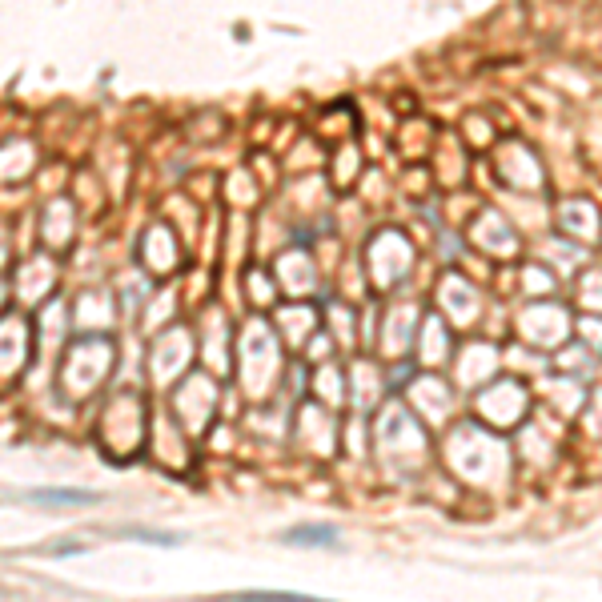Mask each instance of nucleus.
Segmentation results:
<instances>
[{"label":"nucleus","mask_w":602,"mask_h":602,"mask_svg":"<svg viewBox=\"0 0 602 602\" xmlns=\"http://www.w3.org/2000/svg\"><path fill=\"white\" fill-rule=\"evenodd\" d=\"M33 502H45V506H89V502H97V494H89V490H37Z\"/></svg>","instance_id":"nucleus-1"},{"label":"nucleus","mask_w":602,"mask_h":602,"mask_svg":"<svg viewBox=\"0 0 602 602\" xmlns=\"http://www.w3.org/2000/svg\"><path fill=\"white\" fill-rule=\"evenodd\" d=\"M213 602H326V598H306V594H229V598H213Z\"/></svg>","instance_id":"nucleus-3"},{"label":"nucleus","mask_w":602,"mask_h":602,"mask_svg":"<svg viewBox=\"0 0 602 602\" xmlns=\"http://www.w3.org/2000/svg\"><path fill=\"white\" fill-rule=\"evenodd\" d=\"M285 542H293V546H338V534L330 526H306V530H289Z\"/></svg>","instance_id":"nucleus-2"}]
</instances>
